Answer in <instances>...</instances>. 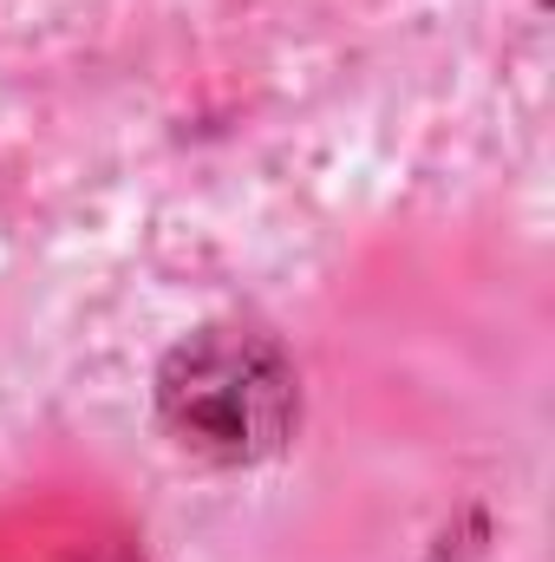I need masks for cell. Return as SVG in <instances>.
<instances>
[{
  "instance_id": "cell-1",
  "label": "cell",
  "mask_w": 555,
  "mask_h": 562,
  "mask_svg": "<svg viewBox=\"0 0 555 562\" xmlns=\"http://www.w3.org/2000/svg\"><path fill=\"white\" fill-rule=\"evenodd\" d=\"M157 413L196 458H269L294 425V373L269 334L209 327L183 340L157 373Z\"/></svg>"
}]
</instances>
